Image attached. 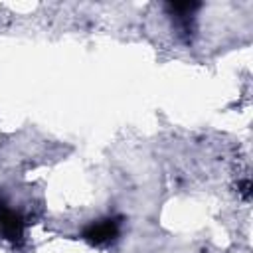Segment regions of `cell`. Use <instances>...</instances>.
<instances>
[{"label":"cell","mask_w":253,"mask_h":253,"mask_svg":"<svg viewBox=\"0 0 253 253\" xmlns=\"http://www.w3.org/2000/svg\"><path fill=\"white\" fill-rule=\"evenodd\" d=\"M119 231H121V219L119 217H105V219H97V221L89 223L83 229L81 237L89 245L105 247L119 237Z\"/></svg>","instance_id":"1"},{"label":"cell","mask_w":253,"mask_h":253,"mask_svg":"<svg viewBox=\"0 0 253 253\" xmlns=\"http://www.w3.org/2000/svg\"><path fill=\"white\" fill-rule=\"evenodd\" d=\"M0 233L14 245H22L24 241V219L18 211L10 210L0 200Z\"/></svg>","instance_id":"2"},{"label":"cell","mask_w":253,"mask_h":253,"mask_svg":"<svg viewBox=\"0 0 253 253\" xmlns=\"http://www.w3.org/2000/svg\"><path fill=\"white\" fill-rule=\"evenodd\" d=\"M239 192H241V196H243L245 200H249V196H251V182H249V180H243V182L239 184Z\"/></svg>","instance_id":"3"}]
</instances>
